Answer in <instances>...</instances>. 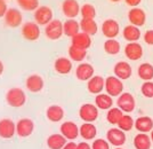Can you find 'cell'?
<instances>
[{
	"instance_id": "6da1fadb",
	"label": "cell",
	"mask_w": 153,
	"mask_h": 149,
	"mask_svg": "<svg viewBox=\"0 0 153 149\" xmlns=\"http://www.w3.org/2000/svg\"><path fill=\"white\" fill-rule=\"evenodd\" d=\"M6 100L7 103L9 104L10 107L19 108V107L24 106V103H25L26 95L23 90L15 87V88H10L9 91L7 92Z\"/></svg>"
},
{
	"instance_id": "7a4b0ae2",
	"label": "cell",
	"mask_w": 153,
	"mask_h": 149,
	"mask_svg": "<svg viewBox=\"0 0 153 149\" xmlns=\"http://www.w3.org/2000/svg\"><path fill=\"white\" fill-rule=\"evenodd\" d=\"M105 91L110 97H120L123 93L122 80L115 76H108L105 79Z\"/></svg>"
},
{
	"instance_id": "3957f363",
	"label": "cell",
	"mask_w": 153,
	"mask_h": 149,
	"mask_svg": "<svg viewBox=\"0 0 153 149\" xmlns=\"http://www.w3.org/2000/svg\"><path fill=\"white\" fill-rule=\"evenodd\" d=\"M79 116L86 123H93L98 117V108L95 104L85 103L79 109Z\"/></svg>"
},
{
	"instance_id": "277c9868",
	"label": "cell",
	"mask_w": 153,
	"mask_h": 149,
	"mask_svg": "<svg viewBox=\"0 0 153 149\" xmlns=\"http://www.w3.org/2000/svg\"><path fill=\"white\" fill-rule=\"evenodd\" d=\"M117 106L123 112H131V111H134L135 107H136V101H135V97H133V94L125 92L120 97H118Z\"/></svg>"
},
{
	"instance_id": "5b68a950",
	"label": "cell",
	"mask_w": 153,
	"mask_h": 149,
	"mask_svg": "<svg viewBox=\"0 0 153 149\" xmlns=\"http://www.w3.org/2000/svg\"><path fill=\"white\" fill-rule=\"evenodd\" d=\"M106 139H108V142L113 145L114 147H121L126 142L127 136L125 134V132L120 130L119 127H112L108 131Z\"/></svg>"
},
{
	"instance_id": "8992f818",
	"label": "cell",
	"mask_w": 153,
	"mask_h": 149,
	"mask_svg": "<svg viewBox=\"0 0 153 149\" xmlns=\"http://www.w3.org/2000/svg\"><path fill=\"white\" fill-rule=\"evenodd\" d=\"M45 33L47 38L51 39V40L59 39L62 37V34H64L63 23H61L58 19H53L49 24L46 25Z\"/></svg>"
},
{
	"instance_id": "52a82bcc",
	"label": "cell",
	"mask_w": 153,
	"mask_h": 149,
	"mask_svg": "<svg viewBox=\"0 0 153 149\" xmlns=\"http://www.w3.org/2000/svg\"><path fill=\"white\" fill-rule=\"evenodd\" d=\"M34 19L38 25H47L53 21V10L47 6H40L34 12Z\"/></svg>"
},
{
	"instance_id": "ba28073f",
	"label": "cell",
	"mask_w": 153,
	"mask_h": 149,
	"mask_svg": "<svg viewBox=\"0 0 153 149\" xmlns=\"http://www.w3.org/2000/svg\"><path fill=\"white\" fill-rule=\"evenodd\" d=\"M128 19H129L130 24L140 28V26L145 24L146 14H145V12H144L142 8H140V7H134V8H131V9L128 12Z\"/></svg>"
},
{
	"instance_id": "9c48e42d",
	"label": "cell",
	"mask_w": 153,
	"mask_h": 149,
	"mask_svg": "<svg viewBox=\"0 0 153 149\" xmlns=\"http://www.w3.org/2000/svg\"><path fill=\"white\" fill-rule=\"evenodd\" d=\"M120 31L119 23L115 19H105L102 24V32L108 39H114Z\"/></svg>"
},
{
	"instance_id": "30bf717a",
	"label": "cell",
	"mask_w": 153,
	"mask_h": 149,
	"mask_svg": "<svg viewBox=\"0 0 153 149\" xmlns=\"http://www.w3.org/2000/svg\"><path fill=\"white\" fill-rule=\"evenodd\" d=\"M34 130V123L30 118H22L16 124V134L21 138L31 136Z\"/></svg>"
},
{
	"instance_id": "8fae6325",
	"label": "cell",
	"mask_w": 153,
	"mask_h": 149,
	"mask_svg": "<svg viewBox=\"0 0 153 149\" xmlns=\"http://www.w3.org/2000/svg\"><path fill=\"white\" fill-rule=\"evenodd\" d=\"M61 134L66 139V140H74L80 134L79 127L76 123L73 122H64L61 125Z\"/></svg>"
},
{
	"instance_id": "7c38bea8",
	"label": "cell",
	"mask_w": 153,
	"mask_h": 149,
	"mask_svg": "<svg viewBox=\"0 0 153 149\" xmlns=\"http://www.w3.org/2000/svg\"><path fill=\"white\" fill-rule=\"evenodd\" d=\"M113 71H114L115 77H118L121 80H126L128 78H130L131 73H133V69H131V65L128 62L119 61L118 63H115Z\"/></svg>"
},
{
	"instance_id": "4fadbf2b",
	"label": "cell",
	"mask_w": 153,
	"mask_h": 149,
	"mask_svg": "<svg viewBox=\"0 0 153 149\" xmlns=\"http://www.w3.org/2000/svg\"><path fill=\"white\" fill-rule=\"evenodd\" d=\"M16 133V125L12 119L4 118L0 121V136L2 139H10Z\"/></svg>"
},
{
	"instance_id": "5bb4252c",
	"label": "cell",
	"mask_w": 153,
	"mask_h": 149,
	"mask_svg": "<svg viewBox=\"0 0 153 149\" xmlns=\"http://www.w3.org/2000/svg\"><path fill=\"white\" fill-rule=\"evenodd\" d=\"M81 7L79 6V2L76 0H64L62 5V10L64 15L69 19H74L80 13Z\"/></svg>"
},
{
	"instance_id": "9a60e30c",
	"label": "cell",
	"mask_w": 153,
	"mask_h": 149,
	"mask_svg": "<svg viewBox=\"0 0 153 149\" xmlns=\"http://www.w3.org/2000/svg\"><path fill=\"white\" fill-rule=\"evenodd\" d=\"M125 55L131 61H137L143 56V47L138 43H128L125 47Z\"/></svg>"
},
{
	"instance_id": "2e32d148",
	"label": "cell",
	"mask_w": 153,
	"mask_h": 149,
	"mask_svg": "<svg viewBox=\"0 0 153 149\" xmlns=\"http://www.w3.org/2000/svg\"><path fill=\"white\" fill-rule=\"evenodd\" d=\"M22 34L27 40H31V41L37 40L40 36L39 25L37 23H33V22H27L22 26Z\"/></svg>"
},
{
	"instance_id": "e0dca14e",
	"label": "cell",
	"mask_w": 153,
	"mask_h": 149,
	"mask_svg": "<svg viewBox=\"0 0 153 149\" xmlns=\"http://www.w3.org/2000/svg\"><path fill=\"white\" fill-rule=\"evenodd\" d=\"M22 21H23V16L19 9L10 8V9H8V12L5 15V22H6L7 25L10 26V28L19 26L22 24Z\"/></svg>"
},
{
	"instance_id": "ac0fdd59",
	"label": "cell",
	"mask_w": 153,
	"mask_h": 149,
	"mask_svg": "<svg viewBox=\"0 0 153 149\" xmlns=\"http://www.w3.org/2000/svg\"><path fill=\"white\" fill-rule=\"evenodd\" d=\"M76 76L79 80H89L94 77V67L89 63H80L76 67Z\"/></svg>"
},
{
	"instance_id": "d6986e66",
	"label": "cell",
	"mask_w": 153,
	"mask_h": 149,
	"mask_svg": "<svg viewBox=\"0 0 153 149\" xmlns=\"http://www.w3.org/2000/svg\"><path fill=\"white\" fill-rule=\"evenodd\" d=\"M87 88L93 94H96V95L101 94L103 90L105 88V79L102 76H94L91 79L88 80Z\"/></svg>"
},
{
	"instance_id": "ffe728a7",
	"label": "cell",
	"mask_w": 153,
	"mask_h": 149,
	"mask_svg": "<svg viewBox=\"0 0 153 149\" xmlns=\"http://www.w3.org/2000/svg\"><path fill=\"white\" fill-rule=\"evenodd\" d=\"M135 129L140 133H147L153 130V119L149 116H140L135 121Z\"/></svg>"
},
{
	"instance_id": "44dd1931",
	"label": "cell",
	"mask_w": 153,
	"mask_h": 149,
	"mask_svg": "<svg viewBox=\"0 0 153 149\" xmlns=\"http://www.w3.org/2000/svg\"><path fill=\"white\" fill-rule=\"evenodd\" d=\"M72 45L78 47V48L87 51L91 46V38H90L89 34H87V33L79 32L76 36H74L72 38Z\"/></svg>"
},
{
	"instance_id": "7402d4cb",
	"label": "cell",
	"mask_w": 153,
	"mask_h": 149,
	"mask_svg": "<svg viewBox=\"0 0 153 149\" xmlns=\"http://www.w3.org/2000/svg\"><path fill=\"white\" fill-rule=\"evenodd\" d=\"M140 33L142 32H140V28L133 25V24H129V25L123 28L122 36L129 43H136L140 38Z\"/></svg>"
},
{
	"instance_id": "603a6c76",
	"label": "cell",
	"mask_w": 153,
	"mask_h": 149,
	"mask_svg": "<svg viewBox=\"0 0 153 149\" xmlns=\"http://www.w3.org/2000/svg\"><path fill=\"white\" fill-rule=\"evenodd\" d=\"M26 88L30 92L37 93L44 88V79L39 75H32L26 79Z\"/></svg>"
},
{
	"instance_id": "cb8c5ba5",
	"label": "cell",
	"mask_w": 153,
	"mask_h": 149,
	"mask_svg": "<svg viewBox=\"0 0 153 149\" xmlns=\"http://www.w3.org/2000/svg\"><path fill=\"white\" fill-rule=\"evenodd\" d=\"M63 30H64V34H65V36L73 38L74 36H76V34L79 33V30H80V23L76 22L74 19H66V21L63 23Z\"/></svg>"
},
{
	"instance_id": "d4e9b609",
	"label": "cell",
	"mask_w": 153,
	"mask_h": 149,
	"mask_svg": "<svg viewBox=\"0 0 153 149\" xmlns=\"http://www.w3.org/2000/svg\"><path fill=\"white\" fill-rule=\"evenodd\" d=\"M95 106L98 109L102 110H110L113 106V99L112 97H110L108 94H98L95 97Z\"/></svg>"
},
{
	"instance_id": "484cf974",
	"label": "cell",
	"mask_w": 153,
	"mask_h": 149,
	"mask_svg": "<svg viewBox=\"0 0 153 149\" xmlns=\"http://www.w3.org/2000/svg\"><path fill=\"white\" fill-rule=\"evenodd\" d=\"M79 132H80V136L82 139L93 140V139H95L96 134H97V129L93 123H83L79 127Z\"/></svg>"
},
{
	"instance_id": "4316f807",
	"label": "cell",
	"mask_w": 153,
	"mask_h": 149,
	"mask_svg": "<svg viewBox=\"0 0 153 149\" xmlns=\"http://www.w3.org/2000/svg\"><path fill=\"white\" fill-rule=\"evenodd\" d=\"M55 70L61 75L70 73L72 70V62L68 58H58L54 64Z\"/></svg>"
},
{
	"instance_id": "83f0119b",
	"label": "cell",
	"mask_w": 153,
	"mask_h": 149,
	"mask_svg": "<svg viewBox=\"0 0 153 149\" xmlns=\"http://www.w3.org/2000/svg\"><path fill=\"white\" fill-rule=\"evenodd\" d=\"M46 116L51 122H61L64 117V110L62 107L59 106H51L47 111H46Z\"/></svg>"
},
{
	"instance_id": "f1b7e54d",
	"label": "cell",
	"mask_w": 153,
	"mask_h": 149,
	"mask_svg": "<svg viewBox=\"0 0 153 149\" xmlns=\"http://www.w3.org/2000/svg\"><path fill=\"white\" fill-rule=\"evenodd\" d=\"M66 143V139L62 134H51L47 139V146L51 149H63Z\"/></svg>"
},
{
	"instance_id": "f546056e",
	"label": "cell",
	"mask_w": 153,
	"mask_h": 149,
	"mask_svg": "<svg viewBox=\"0 0 153 149\" xmlns=\"http://www.w3.org/2000/svg\"><path fill=\"white\" fill-rule=\"evenodd\" d=\"M151 145V138L146 133H138L134 138V146L136 149H150Z\"/></svg>"
},
{
	"instance_id": "4dcf8cb0",
	"label": "cell",
	"mask_w": 153,
	"mask_h": 149,
	"mask_svg": "<svg viewBox=\"0 0 153 149\" xmlns=\"http://www.w3.org/2000/svg\"><path fill=\"white\" fill-rule=\"evenodd\" d=\"M138 77L145 82H150L153 79V65L151 63H142L137 69Z\"/></svg>"
},
{
	"instance_id": "1f68e13d",
	"label": "cell",
	"mask_w": 153,
	"mask_h": 149,
	"mask_svg": "<svg viewBox=\"0 0 153 149\" xmlns=\"http://www.w3.org/2000/svg\"><path fill=\"white\" fill-rule=\"evenodd\" d=\"M80 29L83 33H87L89 36H94L95 33H97V23L95 22V19H82L80 22Z\"/></svg>"
},
{
	"instance_id": "d6a6232c",
	"label": "cell",
	"mask_w": 153,
	"mask_h": 149,
	"mask_svg": "<svg viewBox=\"0 0 153 149\" xmlns=\"http://www.w3.org/2000/svg\"><path fill=\"white\" fill-rule=\"evenodd\" d=\"M123 115H125L123 111H122L121 109H119L118 107H117V108H111V109L108 111V114H106V119H108V122L110 124H112V125H118Z\"/></svg>"
},
{
	"instance_id": "836d02e7",
	"label": "cell",
	"mask_w": 153,
	"mask_h": 149,
	"mask_svg": "<svg viewBox=\"0 0 153 149\" xmlns=\"http://www.w3.org/2000/svg\"><path fill=\"white\" fill-rule=\"evenodd\" d=\"M120 49H121L120 43L115 39H108L104 43V51L110 55H117L120 52Z\"/></svg>"
},
{
	"instance_id": "e575fe53",
	"label": "cell",
	"mask_w": 153,
	"mask_h": 149,
	"mask_svg": "<svg viewBox=\"0 0 153 149\" xmlns=\"http://www.w3.org/2000/svg\"><path fill=\"white\" fill-rule=\"evenodd\" d=\"M69 55H70L71 60L76 61V62H80L83 61V58H86L87 55V51L86 49H81V48H78L76 46L71 45L69 48Z\"/></svg>"
},
{
	"instance_id": "d590c367",
	"label": "cell",
	"mask_w": 153,
	"mask_h": 149,
	"mask_svg": "<svg viewBox=\"0 0 153 149\" xmlns=\"http://www.w3.org/2000/svg\"><path fill=\"white\" fill-rule=\"evenodd\" d=\"M135 126V122L133 119V117L129 116V115H123L122 118L120 119V122L118 124V127L123 132H128V131H131L133 127Z\"/></svg>"
},
{
	"instance_id": "8d00e7d4",
	"label": "cell",
	"mask_w": 153,
	"mask_h": 149,
	"mask_svg": "<svg viewBox=\"0 0 153 149\" xmlns=\"http://www.w3.org/2000/svg\"><path fill=\"white\" fill-rule=\"evenodd\" d=\"M80 14L82 16V19H94L96 16V9L95 7L90 4H85L81 9H80Z\"/></svg>"
},
{
	"instance_id": "74e56055",
	"label": "cell",
	"mask_w": 153,
	"mask_h": 149,
	"mask_svg": "<svg viewBox=\"0 0 153 149\" xmlns=\"http://www.w3.org/2000/svg\"><path fill=\"white\" fill-rule=\"evenodd\" d=\"M19 7L24 10H37L39 7V0H17Z\"/></svg>"
},
{
	"instance_id": "f35d334b",
	"label": "cell",
	"mask_w": 153,
	"mask_h": 149,
	"mask_svg": "<svg viewBox=\"0 0 153 149\" xmlns=\"http://www.w3.org/2000/svg\"><path fill=\"white\" fill-rule=\"evenodd\" d=\"M140 92L145 97H149V99H152L153 97V82L150 80V82H144L142 87H140Z\"/></svg>"
},
{
	"instance_id": "ab89813d",
	"label": "cell",
	"mask_w": 153,
	"mask_h": 149,
	"mask_svg": "<svg viewBox=\"0 0 153 149\" xmlns=\"http://www.w3.org/2000/svg\"><path fill=\"white\" fill-rule=\"evenodd\" d=\"M91 149H110V143L104 139H97L91 145Z\"/></svg>"
},
{
	"instance_id": "60d3db41",
	"label": "cell",
	"mask_w": 153,
	"mask_h": 149,
	"mask_svg": "<svg viewBox=\"0 0 153 149\" xmlns=\"http://www.w3.org/2000/svg\"><path fill=\"white\" fill-rule=\"evenodd\" d=\"M144 40L147 45L153 46V30H146L144 33Z\"/></svg>"
},
{
	"instance_id": "b9f144b4",
	"label": "cell",
	"mask_w": 153,
	"mask_h": 149,
	"mask_svg": "<svg viewBox=\"0 0 153 149\" xmlns=\"http://www.w3.org/2000/svg\"><path fill=\"white\" fill-rule=\"evenodd\" d=\"M7 12H8V8H7L6 1L0 0V17H4Z\"/></svg>"
},
{
	"instance_id": "7bdbcfd3",
	"label": "cell",
	"mask_w": 153,
	"mask_h": 149,
	"mask_svg": "<svg viewBox=\"0 0 153 149\" xmlns=\"http://www.w3.org/2000/svg\"><path fill=\"white\" fill-rule=\"evenodd\" d=\"M125 1H126V4H127L128 6H131L133 8L138 6L140 2H142V0H125Z\"/></svg>"
},
{
	"instance_id": "ee69618b",
	"label": "cell",
	"mask_w": 153,
	"mask_h": 149,
	"mask_svg": "<svg viewBox=\"0 0 153 149\" xmlns=\"http://www.w3.org/2000/svg\"><path fill=\"white\" fill-rule=\"evenodd\" d=\"M76 149H91V146L87 142H80V143H78Z\"/></svg>"
},
{
	"instance_id": "f6af8a7d",
	"label": "cell",
	"mask_w": 153,
	"mask_h": 149,
	"mask_svg": "<svg viewBox=\"0 0 153 149\" xmlns=\"http://www.w3.org/2000/svg\"><path fill=\"white\" fill-rule=\"evenodd\" d=\"M76 147H78V145L76 143H74L73 141H71V142H68L65 146H64L63 149H76Z\"/></svg>"
},
{
	"instance_id": "bcb514c9",
	"label": "cell",
	"mask_w": 153,
	"mask_h": 149,
	"mask_svg": "<svg viewBox=\"0 0 153 149\" xmlns=\"http://www.w3.org/2000/svg\"><path fill=\"white\" fill-rule=\"evenodd\" d=\"M2 72H4V64H2V62L0 61V76L2 75Z\"/></svg>"
},
{
	"instance_id": "7dc6e473",
	"label": "cell",
	"mask_w": 153,
	"mask_h": 149,
	"mask_svg": "<svg viewBox=\"0 0 153 149\" xmlns=\"http://www.w3.org/2000/svg\"><path fill=\"white\" fill-rule=\"evenodd\" d=\"M150 138H151V141L153 142V130L151 131V136H150Z\"/></svg>"
},
{
	"instance_id": "c3c4849f",
	"label": "cell",
	"mask_w": 153,
	"mask_h": 149,
	"mask_svg": "<svg viewBox=\"0 0 153 149\" xmlns=\"http://www.w3.org/2000/svg\"><path fill=\"white\" fill-rule=\"evenodd\" d=\"M111 1H113V2H118V1H120V0H111Z\"/></svg>"
},
{
	"instance_id": "681fc988",
	"label": "cell",
	"mask_w": 153,
	"mask_h": 149,
	"mask_svg": "<svg viewBox=\"0 0 153 149\" xmlns=\"http://www.w3.org/2000/svg\"><path fill=\"white\" fill-rule=\"evenodd\" d=\"M115 149H123V148H121V147H117Z\"/></svg>"
},
{
	"instance_id": "f907efd6",
	"label": "cell",
	"mask_w": 153,
	"mask_h": 149,
	"mask_svg": "<svg viewBox=\"0 0 153 149\" xmlns=\"http://www.w3.org/2000/svg\"><path fill=\"white\" fill-rule=\"evenodd\" d=\"M4 1H7V0H4Z\"/></svg>"
}]
</instances>
